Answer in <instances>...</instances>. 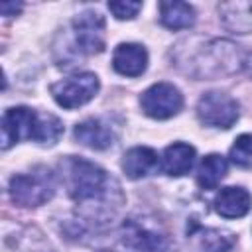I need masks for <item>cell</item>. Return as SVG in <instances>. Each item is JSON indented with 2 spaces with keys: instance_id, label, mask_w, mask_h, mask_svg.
Masks as SVG:
<instances>
[{
  "instance_id": "ac0fdd59",
  "label": "cell",
  "mask_w": 252,
  "mask_h": 252,
  "mask_svg": "<svg viewBox=\"0 0 252 252\" xmlns=\"http://www.w3.org/2000/svg\"><path fill=\"white\" fill-rule=\"evenodd\" d=\"M236 244V234L226 228H201V246L205 252H230Z\"/></svg>"
},
{
  "instance_id": "3957f363",
  "label": "cell",
  "mask_w": 252,
  "mask_h": 252,
  "mask_svg": "<svg viewBox=\"0 0 252 252\" xmlns=\"http://www.w3.org/2000/svg\"><path fill=\"white\" fill-rule=\"evenodd\" d=\"M63 134V122L49 114L28 106L6 108L2 116V150L22 140H33L41 146H53Z\"/></svg>"
},
{
  "instance_id": "8fae6325",
  "label": "cell",
  "mask_w": 252,
  "mask_h": 252,
  "mask_svg": "<svg viewBox=\"0 0 252 252\" xmlns=\"http://www.w3.org/2000/svg\"><path fill=\"white\" fill-rule=\"evenodd\" d=\"M112 67L124 77H140L148 67V51L140 43H120L112 53Z\"/></svg>"
},
{
  "instance_id": "4fadbf2b",
  "label": "cell",
  "mask_w": 252,
  "mask_h": 252,
  "mask_svg": "<svg viewBox=\"0 0 252 252\" xmlns=\"http://www.w3.org/2000/svg\"><path fill=\"white\" fill-rule=\"evenodd\" d=\"M252 207V195L244 187H222L215 197V211L224 219H240Z\"/></svg>"
},
{
  "instance_id": "7c38bea8",
  "label": "cell",
  "mask_w": 252,
  "mask_h": 252,
  "mask_svg": "<svg viewBox=\"0 0 252 252\" xmlns=\"http://www.w3.org/2000/svg\"><path fill=\"white\" fill-rule=\"evenodd\" d=\"M73 136L79 144L91 150H106L114 144V138H116L110 124L100 118H87L79 122L73 130Z\"/></svg>"
},
{
  "instance_id": "6da1fadb",
  "label": "cell",
  "mask_w": 252,
  "mask_h": 252,
  "mask_svg": "<svg viewBox=\"0 0 252 252\" xmlns=\"http://www.w3.org/2000/svg\"><path fill=\"white\" fill-rule=\"evenodd\" d=\"M59 171L81 222L102 228L118 217L126 197L118 179L106 169L85 158L67 156L61 159Z\"/></svg>"
},
{
  "instance_id": "30bf717a",
  "label": "cell",
  "mask_w": 252,
  "mask_h": 252,
  "mask_svg": "<svg viewBox=\"0 0 252 252\" xmlns=\"http://www.w3.org/2000/svg\"><path fill=\"white\" fill-rule=\"evenodd\" d=\"M219 20L224 30L236 35L252 33V0H236V2H220L219 4Z\"/></svg>"
},
{
  "instance_id": "603a6c76",
  "label": "cell",
  "mask_w": 252,
  "mask_h": 252,
  "mask_svg": "<svg viewBox=\"0 0 252 252\" xmlns=\"http://www.w3.org/2000/svg\"><path fill=\"white\" fill-rule=\"evenodd\" d=\"M96 252H110V250H96Z\"/></svg>"
},
{
  "instance_id": "7402d4cb",
  "label": "cell",
  "mask_w": 252,
  "mask_h": 252,
  "mask_svg": "<svg viewBox=\"0 0 252 252\" xmlns=\"http://www.w3.org/2000/svg\"><path fill=\"white\" fill-rule=\"evenodd\" d=\"M246 67H248L250 73H252V55H248V59H246Z\"/></svg>"
},
{
  "instance_id": "277c9868",
  "label": "cell",
  "mask_w": 252,
  "mask_h": 252,
  "mask_svg": "<svg viewBox=\"0 0 252 252\" xmlns=\"http://www.w3.org/2000/svg\"><path fill=\"white\" fill-rule=\"evenodd\" d=\"M55 175L47 167H35L28 173H16L10 179V199L22 207H39L55 195Z\"/></svg>"
},
{
  "instance_id": "9a60e30c",
  "label": "cell",
  "mask_w": 252,
  "mask_h": 252,
  "mask_svg": "<svg viewBox=\"0 0 252 252\" xmlns=\"http://www.w3.org/2000/svg\"><path fill=\"white\" fill-rule=\"evenodd\" d=\"M159 167L158 154L148 146L130 148L122 158V169L130 179H142L152 175Z\"/></svg>"
},
{
  "instance_id": "8992f818",
  "label": "cell",
  "mask_w": 252,
  "mask_h": 252,
  "mask_svg": "<svg viewBox=\"0 0 252 252\" xmlns=\"http://www.w3.org/2000/svg\"><path fill=\"white\" fill-rule=\"evenodd\" d=\"M197 116L203 124L213 126V128H230L238 116H240V106L236 98L222 91H209L203 93V96L197 102Z\"/></svg>"
},
{
  "instance_id": "ffe728a7",
  "label": "cell",
  "mask_w": 252,
  "mask_h": 252,
  "mask_svg": "<svg viewBox=\"0 0 252 252\" xmlns=\"http://www.w3.org/2000/svg\"><path fill=\"white\" fill-rule=\"evenodd\" d=\"M108 10L114 14L116 20H132L142 10L140 2H108Z\"/></svg>"
},
{
  "instance_id": "44dd1931",
  "label": "cell",
  "mask_w": 252,
  "mask_h": 252,
  "mask_svg": "<svg viewBox=\"0 0 252 252\" xmlns=\"http://www.w3.org/2000/svg\"><path fill=\"white\" fill-rule=\"evenodd\" d=\"M22 10V2H2L0 4V12L2 16L10 18V16H18Z\"/></svg>"
},
{
  "instance_id": "e0dca14e",
  "label": "cell",
  "mask_w": 252,
  "mask_h": 252,
  "mask_svg": "<svg viewBox=\"0 0 252 252\" xmlns=\"http://www.w3.org/2000/svg\"><path fill=\"white\" fill-rule=\"evenodd\" d=\"M228 163L220 154H209L201 159L197 169V183L201 189H215L226 175Z\"/></svg>"
},
{
  "instance_id": "5bb4252c",
  "label": "cell",
  "mask_w": 252,
  "mask_h": 252,
  "mask_svg": "<svg viewBox=\"0 0 252 252\" xmlns=\"http://www.w3.org/2000/svg\"><path fill=\"white\" fill-rule=\"evenodd\" d=\"M195 156L197 154H195L193 146H189L185 142H175L163 150L159 167L163 169V173H167L171 177H181V175L189 173L191 167L195 165Z\"/></svg>"
},
{
  "instance_id": "7a4b0ae2",
  "label": "cell",
  "mask_w": 252,
  "mask_h": 252,
  "mask_svg": "<svg viewBox=\"0 0 252 252\" xmlns=\"http://www.w3.org/2000/svg\"><path fill=\"white\" fill-rule=\"evenodd\" d=\"M171 65L195 81H209L236 75L246 67L248 53L230 39L185 37L169 51Z\"/></svg>"
},
{
  "instance_id": "d6986e66",
  "label": "cell",
  "mask_w": 252,
  "mask_h": 252,
  "mask_svg": "<svg viewBox=\"0 0 252 252\" xmlns=\"http://www.w3.org/2000/svg\"><path fill=\"white\" fill-rule=\"evenodd\" d=\"M228 158L238 167H252V134H240L230 146Z\"/></svg>"
},
{
  "instance_id": "5b68a950",
  "label": "cell",
  "mask_w": 252,
  "mask_h": 252,
  "mask_svg": "<svg viewBox=\"0 0 252 252\" xmlns=\"http://www.w3.org/2000/svg\"><path fill=\"white\" fill-rule=\"evenodd\" d=\"M106 22L100 12L87 10L73 18L71 22V49L67 55L83 57V55H96L104 51L106 45Z\"/></svg>"
},
{
  "instance_id": "52a82bcc",
  "label": "cell",
  "mask_w": 252,
  "mask_h": 252,
  "mask_svg": "<svg viewBox=\"0 0 252 252\" xmlns=\"http://www.w3.org/2000/svg\"><path fill=\"white\" fill-rule=\"evenodd\" d=\"M100 83L94 73H79L69 79H63L59 83L51 85V94L55 102L63 108H79L94 98L98 93Z\"/></svg>"
},
{
  "instance_id": "ba28073f",
  "label": "cell",
  "mask_w": 252,
  "mask_h": 252,
  "mask_svg": "<svg viewBox=\"0 0 252 252\" xmlns=\"http://www.w3.org/2000/svg\"><path fill=\"white\" fill-rule=\"evenodd\" d=\"M140 106L146 116L156 120H167L183 108V94L171 83H156L148 87L140 96Z\"/></svg>"
},
{
  "instance_id": "2e32d148",
  "label": "cell",
  "mask_w": 252,
  "mask_h": 252,
  "mask_svg": "<svg viewBox=\"0 0 252 252\" xmlns=\"http://www.w3.org/2000/svg\"><path fill=\"white\" fill-rule=\"evenodd\" d=\"M197 20L195 8L187 2H159V22L167 30H189Z\"/></svg>"
},
{
  "instance_id": "9c48e42d",
  "label": "cell",
  "mask_w": 252,
  "mask_h": 252,
  "mask_svg": "<svg viewBox=\"0 0 252 252\" xmlns=\"http://www.w3.org/2000/svg\"><path fill=\"white\" fill-rule=\"evenodd\" d=\"M120 244L126 252H167V238L142 219H126L122 222Z\"/></svg>"
}]
</instances>
